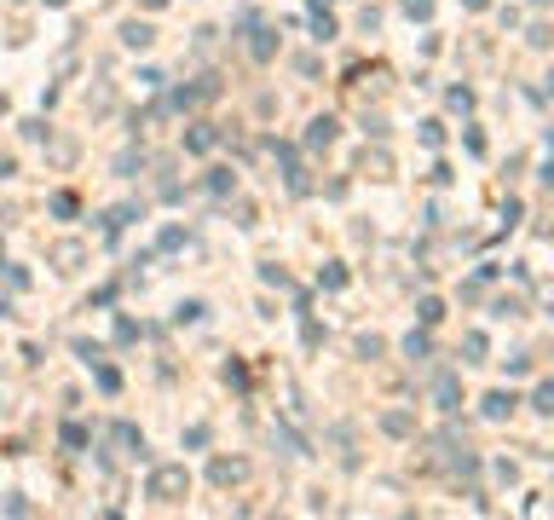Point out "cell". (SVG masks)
Instances as JSON below:
<instances>
[{"label":"cell","mask_w":554,"mask_h":520,"mask_svg":"<svg viewBox=\"0 0 554 520\" xmlns=\"http://www.w3.org/2000/svg\"><path fill=\"white\" fill-rule=\"evenodd\" d=\"M179 486H185V474H174V468H162L156 480H150V492H156V497H174Z\"/></svg>","instance_id":"obj_1"}]
</instances>
